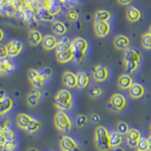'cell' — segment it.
I'll use <instances>...</instances> for the list:
<instances>
[{
    "mask_svg": "<svg viewBox=\"0 0 151 151\" xmlns=\"http://www.w3.org/2000/svg\"><path fill=\"white\" fill-rule=\"evenodd\" d=\"M137 150L142 151H148L149 150V142L148 139L146 137H141L137 145Z\"/></svg>",
    "mask_w": 151,
    "mask_h": 151,
    "instance_id": "cell-37",
    "label": "cell"
},
{
    "mask_svg": "<svg viewBox=\"0 0 151 151\" xmlns=\"http://www.w3.org/2000/svg\"><path fill=\"white\" fill-rule=\"evenodd\" d=\"M8 57L14 58L20 55L23 49V43L17 40H12L6 44Z\"/></svg>",
    "mask_w": 151,
    "mask_h": 151,
    "instance_id": "cell-8",
    "label": "cell"
},
{
    "mask_svg": "<svg viewBox=\"0 0 151 151\" xmlns=\"http://www.w3.org/2000/svg\"><path fill=\"white\" fill-rule=\"evenodd\" d=\"M136 151H142V150H137Z\"/></svg>",
    "mask_w": 151,
    "mask_h": 151,
    "instance_id": "cell-53",
    "label": "cell"
},
{
    "mask_svg": "<svg viewBox=\"0 0 151 151\" xmlns=\"http://www.w3.org/2000/svg\"><path fill=\"white\" fill-rule=\"evenodd\" d=\"M133 79L129 74H122L119 76L117 84L121 89H129L133 84Z\"/></svg>",
    "mask_w": 151,
    "mask_h": 151,
    "instance_id": "cell-17",
    "label": "cell"
},
{
    "mask_svg": "<svg viewBox=\"0 0 151 151\" xmlns=\"http://www.w3.org/2000/svg\"><path fill=\"white\" fill-rule=\"evenodd\" d=\"M113 151H125V150L123 147H116Z\"/></svg>",
    "mask_w": 151,
    "mask_h": 151,
    "instance_id": "cell-49",
    "label": "cell"
},
{
    "mask_svg": "<svg viewBox=\"0 0 151 151\" xmlns=\"http://www.w3.org/2000/svg\"><path fill=\"white\" fill-rule=\"evenodd\" d=\"M126 142L128 146L130 148L137 147V143L141 139V132L137 129H130L129 132L126 134Z\"/></svg>",
    "mask_w": 151,
    "mask_h": 151,
    "instance_id": "cell-10",
    "label": "cell"
},
{
    "mask_svg": "<svg viewBox=\"0 0 151 151\" xmlns=\"http://www.w3.org/2000/svg\"><path fill=\"white\" fill-rule=\"evenodd\" d=\"M5 97H6V92H5V91L4 89H0V100H2Z\"/></svg>",
    "mask_w": 151,
    "mask_h": 151,
    "instance_id": "cell-47",
    "label": "cell"
},
{
    "mask_svg": "<svg viewBox=\"0 0 151 151\" xmlns=\"http://www.w3.org/2000/svg\"><path fill=\"white\" fill-rule=\"evenodd\" d=\"M88 123V118L84 114H79L76 118V125L78 128H84Z\"/></svg>",
    "mask_w": 151,
    "mask_h": 151,
    "instance_id": "cell-34",
    "label": "cell"
},
{
    "mask_svg": "<svg viewBox=\"0 0 151 151\" xmlns=\"http://www.w3.org/2000/svg\"><path fill=\"white\" fill-rule=\"evenodd\" d=\"M4 36H5V34H4V32L1 28H0V42L2 41L4 39Z\"/></svg>",
    "mask_w": 151,
    "mask_h": 151,
    "instance_id": "cell-48",
    "label": "cell"
},
{
    "mask_svg": "<svg viewBox=\"0 0 151 151\" xmlns=\"http://www.w3.org/2000/svg\"><path fill=\"white\" fill-rule=\"evenodd\" d=\"M62 83L64 86L70 88L77 87L76 74H74L70 71H65L62 76Z\"/></svg>",
    "mask_w": 151,
    "mask_h": 151,
    "instance_id": "cell-14",
    "label": "cell"
},
{
    "mask_svg": "<svg viewBox=\"0 0 151 151\" xmlns=\"http://www.w3.org/2000/svg\"><path fill=\"white\" fill-rule=\"evenodd\" d=\"M15 147L16 145L14 142H5L2 147V151H14Z\"/></svg>",
    "mask_w": 151,
    "mask_h": 151,
    "instance_id": "cell-41",
    "label": "cell"
},
{
    "mask_svg": "<svg viewBox=\"0 0 151 151\" xmlns=\"http://www.w3.org/2000/svg\"><path fill=\"white\" fill-rule=\"evenodd\" d=\"M56 129L64 133H68L72 129V122L67 113L62 110L57 112L54 119Z\"/></svg>",
    "mask_w": 151,
    "mask_h": 151,
    "instance_id": "cell-5",
    "label": "cell"
},
{
    "mask_svg": "<svg viewBox=\"0 0 151 151\" xmlns=\"http://www.w3.org/2000/svg\"><path fill=\"white\" fill-rule=\"evenodd\" d=\"M56 59L61 64H65L73 60V52L71 48L63 52H56Z\"/></svg>",
    "mask_w": 151,
    "mask_h": 151,
    "instance_id": "cell-20",
    "label": "cell"
},
{
    "mask_svg": "<svg viewBox=\"0 0 151 151\" xmlns=\"http://www.w3.org/2000/svg\"><path fill=\"white\" fill-rule=\"evenodd\" d=\"M60 147L62 151H80L79 145L72 137L64 135L60 141Z\"/></svg>",
    "mask_w": 151,
    "mask_h": 151,
    "instance_id": "cell-7",
    "label": "cell"
},
{
    "mask_svg": "<svg viewBox=\"0 0 151 151\" xmlns=\"http://www.w3.org/2000/svg\"><path fill=\"white\" fill-rule=\"evenodd\" d=\"M67 17L69 21H71V22H76L79 19V14L75 10H70L67 12Z\"/></svg>",
    "mask_w": 151,
    "mask_h": 151,
    "instance_id": "cell-40",
    "label": "cell"
},
{
    "mask_svg": "<svg viewBox=\"0 0 151 151\" xmlns=\"http://www.w3.org/2000/svg\"><path fill=\"white\" fill-rule=\"evenodd\" d=\"M142 56L141 52L134 48H126L124 52L123 62L125 67L126 74H131L135 72L138 68V64Z\"/></svg>",
    "mask_w": 151,
    "mask_h": 151,
    "instance_id": "cell-1",
    "label": "cell"
},
{
    "mask_svg": "<svg viewBox=\"0 0 151 151\" xmlns=\"http://www.w3.org/2000/svg\"><path fill=\"white\" fill-rule=\"evenodd\" d=\"M55 105L62 111L71 110L73 106L72 94L67 89H60L55 97Z\"/></svg>",
    "mask_w": 151,
    "mask_h": 151,
    "instance_id": "cell-3",
    "label": "cell"
},
{
    "mask_svg": "<svg viewBox=\"0 0 151 151\" xmlns=\"http://www.w3.org/2000/svg\"><path fill=\"white\" fill-rule=\"evenodd\" d=\"M110 13L108 11L99 10L96 12L94 17V22H107L110 20Z\"/></svg>",
    "mask_w": 151,
    "mask_h": 151,
    "instance_id": "cell-28",
    "label": "cell"
},
{
    "mask_svg": "<svg viewBox=\"0 0 151 151\" xmlns=\"http://www.w3.org/2000/svg\"><path fill=\"white\" fill-rule=\"evenodd\" d=\"M148 142H149V151H151V134L147 138Z\"/></svg>",
    "mask_w": 151,
    "mask_h": 151,
    "instance_id": "cell-50",
    "label": "cell"
},
{
    "mask_svg": "<svg viewBox=\"0 0 151 151\" xmlns=\"http://www.w3.org/2000/svg\"><path fill=\"white\" fill-rule=\"evenodd\" d=\"M8 57L7 50H6V46L4 45L0 44V59L6 58Z\"/></svg>",
    "mask_w": 151,
    "mask_h": 151,
    "instance_id": "cell-43",
    "label": "cell"
},
{
    "mask_svg": "<svg viewBox=\"0 0 151 151\" xmlns=\"http://www.w3.org/2000/svg\"><path fill=\"white\" fill-rule=\"evenodd\" d=\"M123 141V134L119 132H113L110 134V147L116 148L119 147Z\"/></svg>",
    "mask_w": 151,
    "mask_h": 151,
    "instance_id": "cell-23",
    "label": "cell"
},
{
    "mask_svg": "<svg viewBox=\"0 0 151 151\" xmlns=\"http://www.w3.org/2000/svg\"><path fill=\"white\" fill-rule=\"evenodd\" d=\"M23 16H24V20L29 24H33L36 21L34 13L33 12L32 9H29V8H26V9H24Z\"/></svg>",
    "mask_w": 151,
    "mask_h": 151,
    "instance_id": "cell-32",
    "label": "cell"
},
{
    "mask_svg": "<svg viewBox=\"0 0 151 151\" xmlns=\"http://www.w3.org/2000/svg\"><path fill=\"white\" fill-rule=\"evenodd\" d=\"M119 3L122 5H128L132 2V0H117Z\"/></svg>",
    "mask_w": 151,
    "mask_h": 151,
    "instance_id": "cell-46",
    "label": "cell"
},
{
    "mask_svg": "<svg viewBox=\"0 0 151 151\" xmlns=\"http://www.w3.org/2000/svg\"><path fill=\"white\" fill-rule=\"evenodd\" d=\"M48 12L54 17V15L58 14L61 11V6L58 0H50L47 6Z\"/></svg>",
    "mask_w": 151,
    "mask_h": 151,
    "instance_id": "cell-27",
    "label": "cell"
},
{
    "mask_svg": "<svg viewBox=\"0 0 151 151\" xmlns=\"http://www.w3.org/2000/svg\"><path fill=\"white\" fill-rule=\"evenodd\" d=\"M109 105L110 108L113 110L120 111L123 110L126 106V99L122 94L116 93V94H112V96L110 97Z\"/></svg>",
    "mask_w": 151,
    "mask_h": 151,
    "instance_id": "cell-6",
    "label": "cell"
},
{
    "mask_svg": "<svg viewBox=\"0 0 151 151\" xmlns=\"http://www.w3.org/2000/svg\"><path fill=\"white\" fill-rule=\"evenodd\" d=\"M148 33H149L151 35V26L150 27V28H149V30H148Z\"/></svg>",
    "mask_w": 151,
    "mask_h": 151,
    "instance_id": "cell-52",
    "label": "cell"
},
{
    "mask_svg": "<svg viewBox=\"0 0 151 151\" xmlns=\"http://www.w3.org/2000/svg\"><path fill=\"white\" fill-rule=\"evenodd\" d=\"M144 93H145V88L140 83H133L129 88V95L131 98H134V99H139V98H142Z\"/></svg>",
    "mask_w": 151,
    "mask_h": 151,
    "instance_id": "cell-16",
    "label": "cell"
},
{
    "mask_svg": "<svg viewBox=\"0 0 151 151\" xmlns=\"http://www.w3.org/2000/svg\"><path fill=\"white\" fill-rule=\"evenodd\" d=\"M52 30L58 36H63L67 33V28L65 24L60 21H54L52 24Z\"/></svg>",
    "mask_w": 151,
    "mask_h": 151,
    "instance_id": "cell-26",
    "label": "cell"
},
{
    "mask_svg": "<svg viewBox=\"0 0 151 151\" xmlns=\"http://www.w3.org/2000/svg\"><path fill=\"white\" fill-rule=\"evenodd\" d=\"M94 141L97 149L99 151H108L111 148L110 145V133L104 126H97L94 131Z\"/></svg>",
    "mask_w": 151,
    "mask_h": 151,
    "instance_id": "cell-2",
    "label": "cell"
},
{
    "mask_svg": "<svg viewBox=\"0 0 151 151\" xmlns=\"http://www.w3.org/2000/svg\"><path fill=\"white\" fill-rule=\"evenodd\" d=\"M27 151H39V150L35 147H29L27 150Z\"/></svg>",
    "mask_w": 151,
    "mask_h": 151,
    "instance_id": "cell-51",
    "label": "cell"
},
{
    "mask_svg": "<svg viewBox=\"0 0 151 151\" xmlns=\"http://www.w3.org/2000/svg\"><path fill=\"white\" fill-rule=\"evenodd\" d=\"M91 120L94 124H98L101 122V116L98 113H93L91 114Z\"/></svg>",
    "mask_w": 151,
    "mask_h": 151,
    "instance_id": "cell-45",
    "label": "cell"
},
{
    "mask_svg": "<svg viewBox=\"0 0 151 151\" xmlns=\"http://www.w3.org/2000/svg\"><path fill=\"white\" fill-rule=\"evenodd\" d=\"M38 17L44 21H51L53 20V16L48 12L47 8H42L38 12Z\"/></svg>",
    "mask_w": 151,
    "mask_h": 151,
    "instance_id": "cell-31",
    "label": "cell"
},
{
    "mask_svg": "<svg viewBox=\"0 0 151 151\" xmlns=\"http://www.w3.org/2000/svg\"><path fill=\"white\" fill-rule=\"evenodd\" d=\"M41 127V122H40L39 120H37V119L33 118L32 122H30L29 126L27 128V129L25 131H26V132L27 134H33V133H36V132H38V131L40 130Z\"/></svg>",
    "mask_w": 151,
    "mask_h": 151,
    "instance_id": "cell-30",
    "label": "cell"
},
{
    "mask_svg": "<svg viewBox=\"0 0 151 151\" xmlns=\"http://www.w3.org/2000/svg\"><path fill=\"white\" fill-rule=\"evenodd\" d=\"M4 137L6 142H14V133L10 128L5 127L4 130Z\"/></svg>",
    "mask_w": 151,
    "mask_h": 151,
    "instance_id": "cell-38",
    "label": "cell"
},
{
    "mask_svg": "<svg viewBox=\"0 0 151 151\" xmlns=\"http://www.w3.org/2000/svg\"><path fill=\"white\" fill-rule=\"evenodd\" d=\"M47 79L40 73V75L38 76H36V77L35 78V79H33V80L29 81V82H30L32 86H33L35 88H41L43 85L45 84V83Z\"/></svg>",
    "mask_w": 151,
    "mask_h": 151,
    "instance_id": "cell-33",
    "label": "cell"
},
{
    "mask_svg": "<svg viewBox=\"0 0 151 151\" xmlns=\"http://www.w3.org/2000/svg\"><path fill=\"white\" fill-rule=\"evenodd\" d=\"M43 36L40 31L31 29L28 34V42L31 46H37L42 42Z\"/></svg>",
    "mask_w": 151,
    "mask_h": 151,
    "instance_id": "cell-18",
    "label": "cell"
},
{
    "mask_svg": "<svg viewBox=\"0 0 151 151\" xmlns=\"http://www.w3.org/2000/svg\"><path fill=\"white\" fill-rule=\"evenodd\" d=\"M16 66L12 60L9 58L0 59V75L11 74L15 70Z\"/></svg>",
    "mask_w": 151,
    "mask_h": 151,
    "instance_id": "cell-12",
    "label": "cell"
},
{
    "mask_svg": "<svg viewBox=\"0 0 151 151\" xmlns=\"http://www.w3.org/2000/svg\"><path fill=\"white\" fill-rule=\"evenodd\" d=\"M117 132H119L122 134H126L129 131V126L125 122L120 121L116 125Z\"/></svg>",
    "mask_w": 151,
    "mask_h": 151,
    "instance_id": "cell-39",
    "label": "cell"
},
{
    "mask_svg": "<svg viewBox=\"0 0 151 151\" xmlns=\"http://www.w3.org/2000/svg\"><path fill=\"white\" fill-rule=\"evenodd\" d=\"M141 45L145 49H151V35L146 33L141 36Z\"/></svg>",
    "mask_w": 151,
    "mask_h": 151,
    "instance_id": "cell-35",
    "label": "cell"
},
{
    "mask_svg": "<svg viewBox=\"0 0 151 151\" xmlns=\"http://www.w3.org/2000/svg\"><path fill=\"white\" fill-rule=\"evenodd\" d=\"M42 97V93L40 88H33L27 97V104L31 107H36L40 102V100Z\"/></svg>",
    "mask_w": 151,
    "mask_h": 151,
    "instance_id": "cell-13",
    "label": "cell"
},
{
    "mask_svg": "<svg viewBox=\"0 0 151 151\" xmlns=\"http://www.w3.org/2000/svg\"><path fill=\"white\" fill-rule=\"evenodd\" d=\"M70 48L73 52V60L76 62H81L85 58L88 44L85 39L77 37L72 41Z\"/></svg>",
    "mask_w": 151,
    "mask_h": 151,
    "instance_id": "cell-4",
    "label": "cell"
},
{
    "mask_svg": "<svg viewBox=\"0 0 151 151\" xmlns=\"http://www.w3.org/2000/svg\"><path fill=\"white\" fill-rule=\"evenodd\" d=\"M126 17L130 22H137L141 17V13L137 8L131 6L127 9Z\"/></svg>",
    "mask_w": 151,
    "mask_h": 151,
    "instance_id": "cell-25",
    "label": "cell"
},
{
    "mask_svg": "<svg viewBox=\"0 0 151 151\" xmlns=\"http://www.w3.org/2000/svg\"><path fill=\"white\" fill-rule=\"evenodd\" d=\"M58 41L57 40L56 37L52 35H46L43 37L42 46L45 50H53L56 49Z\"/></svg>",
    "mask_w": 151,
    "mask_h": 151,
    "instance_id": "cell-21",
    "label": "cell"
},
{
    "mask_svg": "<svg viewBox=\"0 0 151 151\" xmlns=\"http://www.w3.org/2000/svg\"><path fill=\"white\" fill-rule=\"evenodd\" d=\"M71 42H72V41L69 40L68 38L64 37L58 43V45L56 47V52H63V51L70 48Z\"/></svg>",
    "mask_w": 151,
    "mask_h": 151,
    "instance_id": "cell-29",
    "label": "cell"
},
{
    "mask_svg": "<svg viewBox=\"0 0 151 151\" xmlns=\"http://www.w3.org/2000/svg\"><path fill=\"white\" fill-rule=\"evenodd\" d=\"M150 132H151V125H150Z\"/></svg>",
    "mask_w": 151,
    "mask_h": 151,
    "instance_id": "cell-54",
    "label": "cell"
},
{
    "mask_svg": "<svg viewBox=\"0 0 151 151\" xmlns=\"http://www.w3.org/2000/svg\"><path fill=\"white\" fill-rule=\"evenodd\" d=\"M92 76L94 79L98 83H102L107 79L109 76L108 70L101 64L96 65L93 68Z\"/></svg>",
    "mask_w": 151,
    "mask_h": 151,
    "instance_id": "cell-9",
    "label": "cell"
},
{
    "mask_svg": "<svg viewBox=\"0 0 151 151\" xmlns=\"http://www.w3.org/2000/svg\"><path fill=\"white\" fill-rule=\"evenodd\" d=\"M113 45L117 50H125L130 45V40L125 35H118L114 38Z\"/></svg>",
    "mask_w": 151,
    "mask_h": 151,
    "instance_id": "cell-15",
    "label": "cell"
},
{
    "mask_svg": "<svg viewBox=\"0 0 151 151\" xmlns=\"http://www.w3.org/2000/svg\"><path fill=\"white\" fill-rule=\"evenodd\" d=\"M77 77V87L80 89L86 88L89 83V76L84 71H81L76 74Z\"/></svg>",
    "mask_w": 151,
    "mask_h": 151,
    "instance_id": "cell-24",
    "label": "cell"
},
{
    "mask_svg": "<svg viewBox=\"0 0 151 151\" xmlns=\"http://www.w3.org/2000/svg\"><path fill=\"white\" fill-rule=\"evenodd\" d=\"M94 30L98 37H106L110 33V26L108 22H94Z\"/></svg>",
    "mask_w": 151,
    "mask_h": 151,
    "instance_id": "cell-11",
    "label": "cell"
},
{
    "mask_svg": "<svg viewBox=\"0 0 151 151\" xmlns=\"http://www.w3.org/2000/svg\"><path fill=\"white\" fill-rule=\"evenodd\" d=\"M40 73L48 80L51 77V76H52V70L49 68V67H45V68L42 69L41 70H40Z\"/></svg>",
    "mask_w": 151,
    "mask_h": 151,
    "instance_id": "cell-42",
    "label": "cell"
},
{
    "mask_svg": "<svg viewBox=\"0 0 151 151\" xmlns=\"http://www.w3.org/2000/svg\"><path fill=\"white\" fill-rule=\"evenodd\" d=\"M33 117L26 114V113H20L17 116V125L20 129L26 130L29 126L30 122L33 120Z\"/></svg>",
    "mask_w": 151,
    "mask_h": 151,
    "instance_id": "cell-19",
    "label": "cell"
},
{
    "mask_svg": "<svg viewBox=\"0 0 151 151\" xmlns=\"http://www.w3.org/2000/svg\"><path fill=\"white\" fill-rule=\"evenodd\" d=\"M103 89L101 87H99V86H93L88 91V94H89L90 96L94 98H99V97H101L103 94Z\"/></svg>",
    "mask_w": 151,
    "mask_h": 151,
    "instance_id": "cell-36",
    "label": "cell"
},
{
    "mask_svg": "<svg viewBox=\"0 0 151 151\" xmlns=\"http://www.w3.org/2000/svg\"><path fill=\"white\" fill-rule=\"evenodd\" d=\"M13 107V101L11 98L6 96L0 100V116L5 115V113L10 111Z\"/></svg>",
    "mask_w": 151,
    "mask_h": 151,
    "instance_id": "cell-22",
    "label": "cell"
},
{
    "mask_svg": "<svg viewBox=\"0 0 151 151\" xmlns=\"http://www.w3.org/2000/svg\"><path fill=\"white\" fill-rule=\"evenodd\" d=\"M4 130H5V127L0 125V147L3 146L6 142L4 137Z\"/></svg>",
    "mask_w": 151,
    "mask_h": 151,
    "instance_id": "cell-44",
    "label": "cell"
}]
</instances>
